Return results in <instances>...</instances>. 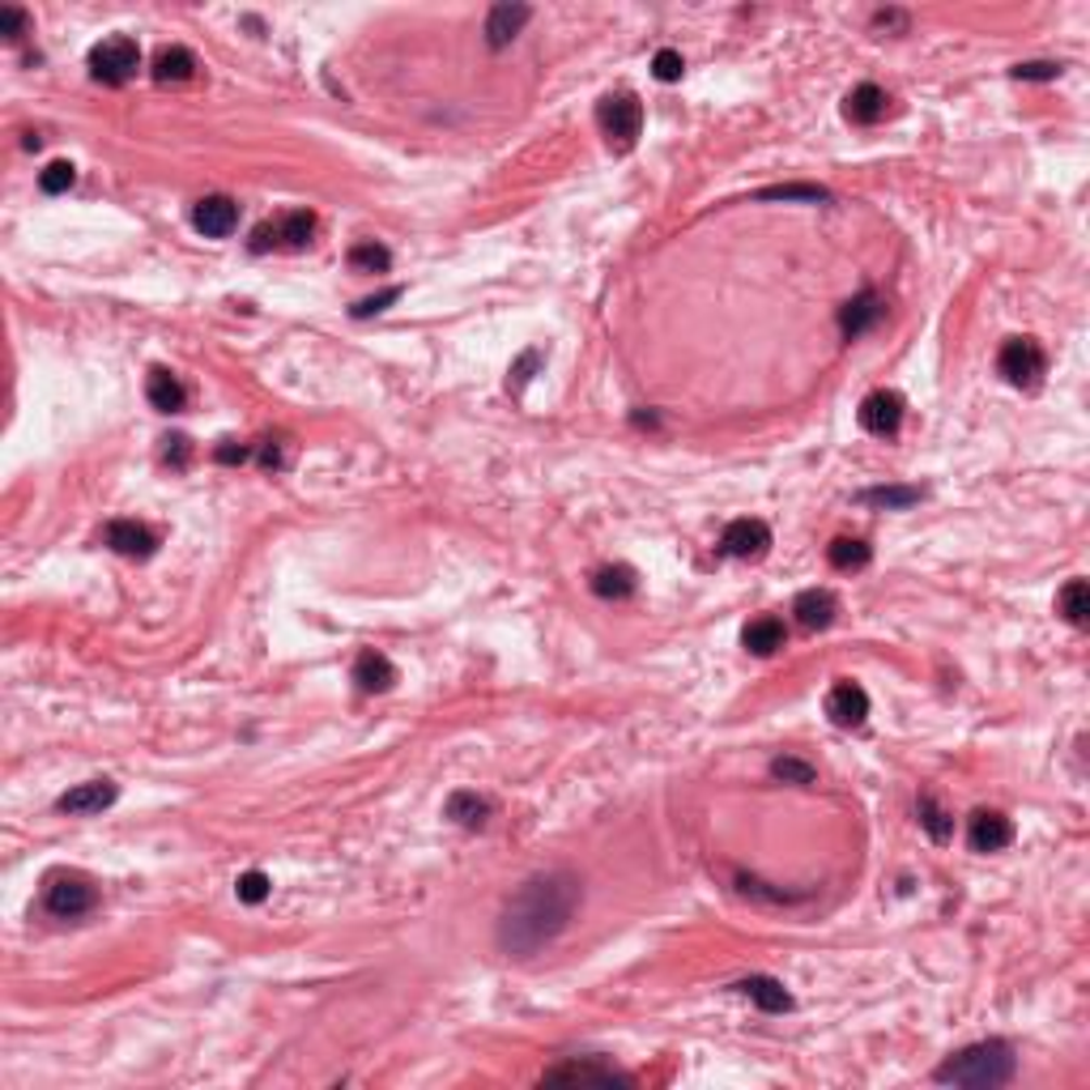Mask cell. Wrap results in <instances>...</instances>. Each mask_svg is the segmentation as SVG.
I'll return each mask as SVG.
<instances>
[{"label": "cell", "mask_w": 1090, "mask_h": 1090, "mask_svg": "<svg viewBox=\"0 0 1090 1090\" xmlns=\"http://www.w3.org/2000/svg\"><path fill=\"white\" fill-rule=\"evenodd\" d=\"M579 899H584V882L572 869H550V873L528 877L499 916V933H495L499 950L508 959H533L572 924Z\"/></svg>", "instance_id": "cell-1"}, {"label": "cell", "mask_w": 1090, "mask_h": 1090, "mask_svg": "<svg viewBox=\"0 0 1090 1090\" xmlns=\"http://www.w3.org/2000/svg\"><path fill=\"white\" fill-rule=\"evenodd\" d=\"M1014 1069H1018V1056L1005 1039H979L972 1048L946 1056L933 1078L941 1087H972V1090H997L1005 1082H1014Z\"/></svg>", "instance_id": "cell-2"}, {"label": "cell", "mask_w": 1090, "mask_h": 1090, "mask_svg": "<svg viewBox=\"0 0 1090 1090\" xmlns=\"http://www.w3.org/2000/svg\"><path fill=\"white\" fill-rule=\"evenodd\" d=\"M997 371H1001L1005 384H1014L1023 393H1035L1043 384V375H1048V354H1043V345L1035 342V337H1010V342L1001 345V354H997Z\"/></svg>", "instance_id": "cell-3"}, {"label": "cell", "mask_w": 1090, "mask_h": 1090, "mask_svg": "<svg viewBox=\"0 0 1090 1090\" xmlns=\"http://www.w3.org/2000/svg\"><path fill=\"white\" fill-rule=\"evenodd\" d=\"M597 124L610 141V150H631L643 132V103L634 99L631 90H618V94H605L597 103Z\"/></svg>", "instance_id": "cell-4"}, {"label": "cell", "mask_w": 1090, "mask_h": 1090, "mask_svg": "<svg viewBox=\"0 0 1090 1090\" xmlns=\"http://www.w3.org/2000/svg\"><path fill=\"white\" fill-rule=\"evenodd\" d=\"M137 68H141V48H137V39H128V35H112V39H103V43L90 48V77L103 81V86H124V81H132Z\"/></svg>", "instance_id": "cell-5"}, {"label": "cell", "mask_w": 1090, "mask_h": 1090, "mask_svg": "<svg viewBox=\"0 0 1090 1090\" xmlns=\"http://www.w3.org/2000/svg\"><path fill=\"white\" fill-rule=\"evenodd\" d=\"M94 903H99V890L81 873H52L48 886H43V908L56 920L86 916V912H94Z\"/></svg>", "instance_id": "cell-6"}, {"label": "cell", "mask_w": 1090, "mask_h": 1090, "mask_svg": "<svg viewBox=\"0 0 1090 1090\" xmlns=\"http://www.w3.org/2000/svg\"><path fill=\"white\" fill-rule=\"evenodd\" d=\"M720 550L729 554V559H742V563H758V559H767V550H771V528L762 524V520H733L724 533H720Z\"/></svg>", "instance_id": "cell-7"}, {"label": "cell", "mask_w": 1090, "mask_h": 1090, "mask_svg": "<svg viewBox=\"0 0 1090 1090\" xmlns=\"http://www.w3.org/2000/svg\"><path fill=\"white\" fill-rule=\"evenodd\" d=\"M541 1082H588V1087H631L634 1078H631V1074H623V1069H614V1065H605L601 1056H588V1061H563V1065L546 1069V1078H541Z\"/></svg>", "instance_id": "cell-8"}, {"label": "cell", "mask_w": 1090, "mask_h": 1090, "mask_svg": "<svg viewBox=\"0 0 1090 1090\" xmlns=\"http://www.w3.org/2000/svg\"><path fill=\"white\" fill-rule=\"evenodd\" d=\"M857 418H861V426L869 435L890 439V435H899V426H903V397L890 393V388H877V393H869L861 401Z\"/></svg>", "instance_id": "cell-9"}, {"label": "cell", "mask_w": 1090, "mask_h": 1090, "mask_svg": "<svg viewBox=\"0 0 1090 1090\" xmlns=\"http://www.w3.org/2000/svg\"><path fill=\"white\" fill-rule=\"evenodd\" d=\"M826 720L835 724V729H861L864 720H869V694H864L861 682H835V687L826 690Z\"/></svg>", "instance_id": "cell-10"}, {"label": "cell", "mask_w": 1090, "mask_h": 1090, "mask_svg": "<svg viewBox=\"0 0 1090 1090\" xmlns=\"http://www.w3.org/2000/svg\"><path fill=\"white\" fill-rule=\"evenodd\" d=\"M103 546L115 550V554H124V559L141 563V559H150L158 550V533L150 524H141V520H112L103 528Z\"/></svg>", "instance_id": "cell-11"}, {"label": "cell", "mask_w": 1090, "mask_h": 1090, "mask_svg": "<svg viewBox=\"0 0 1090 1090\" xmlns=\"http://www.w3.org/2000/svg\"><path fill=\"white\" fill-rule=\"evenodd\" d=\"M967 844L972 852H1001L1014 844V822L1001 809H976L967 818Z\"/></svg>", "instance_id": "cell-12"}, {"label": "cell", "mask_w": 1090, "mask_h": 1090, "mask_svg": "<svg viewBox=\"0 0 1090 1090\" xmlns=\"http://www.w3.org/2000/svg\"><path fill=\"white\" fill-rule=\"evenodd\" d=\"M882 316H886V303H882L873 290H861V294H852V298L839 307V333H844L848 342H857V337H864Z\"/></svg>", "instance_id": "cell-13"}, {"label": "cell", "mask_w": 1090, "mask_h": 1090, "mask_svg": "<svg viewBox=\"0 0 1090 1090\" xmlns=\"http://www.w3.org/2000/svg\"><path fill=\"white\" fill-rule=\"evenodd\" d=\"M192 227L209 239H227L230 230L239 227V205L230 196H201L192 209Z\"/></svg>", "instance_id": "cell-14"}, {"label": "cell", "mask_w": 1090, "mask_h": 1090, "mask_svg": "<svg viewBox=\"0 0 1090 1090\" xmlns=\"http://www.w3.org/2000/svg\"><path fill=\"white\" fill-rule=\"evenodd\" d=\"M793 614H797V623L805 631H826L835 623V614H839V597L831 588H805L802 597L793 601Z\"/></svg>", "instance_id": "cell-15"}, {"label": "cell", "mask_w": 1090, "mask_h": 1090, "mask_svg": "<svg viewBox=\"0 0 1090 1090\" xmlns=\"http://www.w3.org/2000/svg\"><path fill=\"white\" fill-rule=\"evenodd\" d=\"M354 682H358L362 694H384V690L397 687V665H393L384 652L362 647L358 661H354Z\"/></svg>", "instance_id": "cell-16"}, {"label": "cell", "mask_w": 1090, "mask_h": 1090, "mask_svg": "<svg viewBox=\"0 0 1090 1090\" xmlns=\"http://www.w3.org/2000/svg\"><path fill=\"white\" fill-rule=\"evenodd\" d=\"M115 797H119V788L112 780H86V784L60 793L56 809L60 813H103L107 805H115Z\"/></svg>", "instance_id": "cell-17"}, {"label": "cell", "mask_w": 1090, "mask_h": 1090, "mask_svg": "<svg viewBox=\"0 0 1090 1090\" xmlns=\"http://www.w3.org/2000/svg\"><path fill=\"white\" fill-rule=\"evenodd\" d=\"M886 103H890V99H886L882 86L861 81V86H852L848 99H844V119L857 124V128H869V124H877V119L886 115Z\"/></svg>", "instance_id": "cell-18"}, {"label": "cell", "mask_w": 1090, "mask_h": 1090, "mask_svg": "<svg viewBox=\"0 0 1090 1090\" xmlns=\"http://www.w3.org/2000/svg\"><path fill=\"white\" fill-rule=\"evenodd\" d=\"M528 17H533V9H528V4H495V9H490V17H486V43H490L495 52H499V48H508L520 30L528 26Z\"/></svg>", "instance_id": "cell-19"}, {"label": "cell", "mask_w": 1090, "mask_h": 1090, "mask_svg": "<svg viewBox=\"0 0 1090 1090\" xmlns=\"http://www.w3.org/2000/svg\"><path fill=\"white\" fill-rule=\"evenodd\" d=\"M738 992H746L762 1014H788V1010H793V992L771 976H746L738 984Z\"/></svg>", "instance_id": "cell-20"}, {"label": "cell", "mask_w": 1090, "mask_h": 1090, "mask_svg": "<svg viewBox=\"0 0 1090 1090\" xmlns=\"http://www.w3.org/2000/svg\"><path fill=\"white\" fill-rule=\"evenodd\" d=\"M784 639H788V627L775 614L754 618V623H746V631H742V643H746V652H754V656H775L784 647Z\"/></svg>", "instance_id": "cell-21"}, {"label": "cell", "mask_w": 1090, "mask_h": 1090, "mask_svg": "<svg viewBox=\"0 0 1090 1090\" xmlns=\"http://www.w3.org/2000/svg\"><path fill=\"white\" fill-rule=\"evenodd\" d=\"M145 397L158 413H179L188 405V388L179 384V375L167 371V367H154L150 380H145Z\"/></svg>", "instance_id": "cell-22"}, {"label": "cell", "mask_w": 1090, "mask_h": 1090, "mask_svg": "<svg viewBox=\"0 0 1090 1090\" xmlns=\"http://www.w3.org/2000/svg\"><path fill=\"white\" fill-rule=\"evenodd\" d=\"M444 813L457 822V826H469V831H477V826H486L490 822V813H495V805L486 802V797H477L473 788H457L448 805H444Z\"/></svg>", "instance_id": "cell-23"}, {"label": "cell", "mask_w": 1090, "mask_h": 1090, "mask_svg": "<svg viewBox=\"0 0 1090 1090\" xmlns=\"http://www.w3.org/2000/svg\"><path fill=\"white\" fill-rule=\"evenodd\" d=\"M196 68H201L196 56H192L188 48L171 43V48H163V52L154 56V81H158V86H179V81H192Z\"/></svg>", "instance_id": "cell-24"}, {"label": "cell", "mask_w": 1090, "mask_h": 1090, "mask_svg": "<svg viewBox=\"0 0 1090 1090\" xmlns=\"http://www.w3.org/2000/svg\"><path fill=\"white\" fill-rule=\"evenodd\" d=\"M634 588H639V575H634L627 563H614V567H597V572H592V592L605 597V601H627V597H634Z\"/></svg>", "instance_id": "cell-25"}, {"label": "cell", "mask_w": 1090, "mask_h": 1090, "mask_svg": "<svg viewBox=\"0 0 1090 1090\" xmlns=\"http://www.w3.org/2000/svg\"><path fill=\"white\" fill-rule=\"evenodd\" d=\"M869 559H873V550H869L864 537H835V541L826 546V563H831L835 572H864Z\"/></svg>", "instance_id": "cell-26"}, {"label": "cell", "mask_w": 1090, "mask_h": 1090, "mask_svg": "<svg viewBox=\"0 0 1090 1090\" xmlns=\"http://www.w3.org/2000/svg\"><path fill=\"white\" fill-rule=\"evenodd\" d=\"M1056 614L1069 623V627H1087L1090 623V588L1087 579H1069L1061 592H1056Z\"/></svg>", "instance_id": "cell-27"}, {"label": "cell", "mask_w": 1090, "mask_h": 1090, "mask_svg": "<svg viewBox=\"0 0 1090 1090\" xmlns=\"http://www.w3.org/2000/svg\"><path fill=\"white\" fill-rule=\"evenodd\" d=\"M311 234H316V214H307V209H290L286 218H278V243L290 252H303L311 243Z\"/></svg>", "instance_id": "cell-28"}, {"label": "cell", "mask_w": 1090, "mask_h": 1090, "mask_svg": "<svg viewBox=\"0 0 1090 1090\" xmlns=\"http://www.w3.org/2000/svg\"><path fill=\"white\" fill-rule=\"evenodd\" d=\"M345 260H349V269H354V273H388V265H393V252H388L384 243L367 239V243H354Z\"/></svg>", "instance_id": "cell-29"}, {"label": "cell", "mask_w": 1090, "mask_h": 1090, "mask_svg": "<svg viewBox=\"0 0 1090 1090\" xmlns=\"http://www.w3.org/2000/svg\"><path fill=\"white\" fill-rule=\"evenodd\" d=\"M916 813H920V826L928 831L933 844H950V839H954V818L937 805V797H920Z\"/></svg>", "instance_id": "cell-30"}, {"label": "cell", "mask_w": 1090, "mask_h": 1090, "mask_svg": "<svg viewBox=\"0 0 1090 1090\" xmlns=\"http://www.w3.org/2000/svg\"><path fill=\"white\" fill-rule=\"evenodd\" d=\"M758 201H813L818 205V201H831V192L818 183H775V188H762Z\"/></svg>", "instance_id": "cell-31"}, {"label": "cell", "mask_w": 1090, "mask_h": 1090, "mask_svg": "<svg viewBox=\"0 0 1090 1090\" xmlns=\"http://www.w3.org/2000/svg\"><path fill=\"white\" fill-rule=\"evenodd\" d=\"M861 503H873V508H912L920 503L916 486H877V490H861Z\"/></svg>", "instance_id": "cell-32"}, {"label": "cell", "mask_w": 1090, "mask_h": 1090, "mask_svg": "<svg viewBox=\"0 0 1090 1090\" xmlns=\"http://www.w3.org/2000/svg\"><path fill=\"white\" fill-rule=\"evenodd\" d=\"M771 775L784 780V784H813V780H818V771H813L805 758H793V754L771 758Z\"/></svg>", "instance_id": "cell-33"}, {"label": "cell", "mask_w": 1090, "mask_h": 1090, "mask_svg": "<svg viewBox=\"0 0 1090 1090\" xmlns=\"http://www.w3.org/2000/svg\"><path fill=\"white\" fill-rule=\"evenodd\" d=\"M269 890H273V882L260 873V869H247V873H239V882H234V895H239V903H265L269 899Z\"/></svg>", "instance_id": "cell-34"}, {"label": "cell", "mask_w": 1090, "mask_h": 1090, "mask_svg": "<svg viewBox=\"0 0 1090 1090\" xmlns=\"http://www.w3.org/2000/svg\"><path fill=\"white\" fill-rule=\"evenodd\" d=\"M77 183V167L73 163H48L43 171H39V192H48V196H60V192H68Z\"/></svg>", "instance_id": "cell-35"}, {"label": "cell", "mask_w": 1090, "mask_h": 1090, "mask_svg": "<svg viewBox=\"0 0 1090 1090\" xmlns=\"http://www.w3.org/2000/svg\"><path fill=\"white\" fill-rule=\"evenodd\" d=\"M682 73H687V60H682V52H674V48H661L656 56H652V77L656 81H682Z\"/></svg>", "instance_id": "cell-36"}, {"label": "cell", "mask_w": 1090, "mask_h": 1090, "mask_svg": "<svg viewBox=\"0 0 1090 1090\" xmlns=\"http://www.w3.org/2000/svg\"><path fill=\"white\" fill-rule=\"evenodd\" d=\"M0 35H4L9 43H22V39L30 35V13L17 9V4H4V9H0Z\"/></svg>", "instance_id": "cell-37"}, {"label": "cell", "mask_w": 1090, "mask_h": 1090, "mask_svg": "<svg viewBox=\"0 0 1090 1090\" xmlns=\"http://www.w3.org/2000/svg\"><path fill=\"white\" fill-rule=\"evenodd\" d=\"M1010 73H1014V81H1056V77H1061V64H1052V60H1027V64H1014Z\"/></svg>", "instance_id": "cell-38"}, {"label": "cell", "mask_w": 1090, "mask_h": 1090, "mask_svg": "<svg viewBox=\"0 0 1090 1090\" xmlns=\"http://www.w3.org/2000/svg\"><path fill=\"white\" fill-rule=\"evenodd\" d=\"M397 298H401V286H388V290H384V294H371V298L354 303V311H349V316H354V320H367V316H380V311H384L388 303H397Z\"/></svg>", "instance_id": "cell-39"}, {"label": "cell", "mask_w": 1090, "mask_h": 1090, "mask_svg": "<svg viewBox=\"0 0 1090 1090\" xmlns=\"http://www.w3.org/2000/svg\"><path fill=\"white\" fill-rule=\"evenodd\" d=\"M252 252H269V247H282L278 243V222H260V227L252 230V243H247Z\"/></svg>", "instance_id": "cell-40"}, {"label": "cell", "mask_w": 1090, "mask_h": 1090, "mask_svg": "<svg viewBox=\"0 0 1090 1090\" xmlns=\"http://www.w3.org/2000/svg\"><path fill=\"white\" fill-rule=\"evenodd\" d=\"M214 457L222 460V464H243V460L252 457V448H234V444H230V439H227V444H222V448H218Z\"/></svg>", "instance_id": "cell-41"}, {"label": "cell", "mask_w": 1090, "mask_h": 1090, "mask_svg": "<svg viewBox=\"0 0 1090 1090\" xmlns=\"http://www.w3.org/2000/svg\"><path fill=\"white\" fill-rule=\"evenodd\" d=\"M537 362H541V354H537V349H528V354L520 358V367L512 371V375H516V388H524V380H528V371H533Z\"/></svg>", "instance_id": "cell-42"}, {"label": "cell", "mask_w": 1090, "mask_h": 1090, "mask_svg": "<svg viewBox=\"0 0 1090 1090\" xmlns=\"http://www.w3.org/2000/svg\"><path fill=\"white\" fill-rule=\"evenodd\" d=\"M171 448H167V460H175V464H183L188 460V439L183 435H175V439H167Z\"/></svg>", "instance_id": "cell-43"}, {"label": "cell", "mask_w": 1090, "mask_h": 1090, "mask_svg": "<svg viewBox=\"0 0 1090 1090\" xmlns=\"http://www.w3.org/2000/svg\"><path fill=\"white\" fill-rule=\"evenodd\" d=\"M873 22H877V26H903V13H877Z\"/></svg>", "instance_id": "cell-44"}]
</instances>
